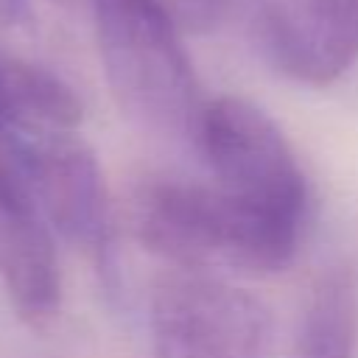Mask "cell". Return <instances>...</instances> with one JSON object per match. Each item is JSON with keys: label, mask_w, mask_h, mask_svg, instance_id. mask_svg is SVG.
I'll return each instance as SVG.
<instances>
[{"label": "cell", "mask_w": 358, "mask_h": 358, "mask_svg": "<svg viewBox=\"0 0 358 358\" xmlns=\"http://www.w3.org/2000/svg\"><path fill=\"white\" fill-rule=\"evenodd\" d=\"M0 280L28 324L42 327L59 316V255L53 229L36 204L0 201Z\"/></svg>", "instance_id": "7"}, {"label": "cell", "mask_w": 358, "mask_h": 358, "mask_svg": "<svg viewBox=\"0 0 358 358\" xmlns=\"http://www.w3.org/2000/svg\"><path fill=\"white\" fill-rule=\"evenodd\" d=\"M257 42L285 78L327 87L358 62V0H266Z\"/></svg>", "instance_id": "5"}, {"label": "cell", "mask_w": 358, "mask_h": 358, "mask_svg": "<svg viewBox=\"0 0 358 358\" xmlns=\"http://www.w3.org/2000/svg\"><path fill=\"white\" fill-rule=\"evenodd\" d=\"M182 31L204 34L218 25L224 14V0H157Z\"/></svg>", "instance_id": "9"}, {"label": "cell", "mask_w": 358, "mask_h": 358, "mask_svg": "<svg viewBox=\"0 0 358 358\" xmlns=\"http://www.w3.org/2000/svg\"><path fill=\"white\" fill-rule=\"evenodd\" d=\"M28 17V0H0V25H25Z\"/></svg>", "instance_id": "10"}, {"label": "cell", "mask_w": 358, "mask_h": 358, "mask_svg": "<svg viewBox=\"0 0 358 358\" xmlns=\"http://www.w3.org/2000/svg\"><path fill=\"white\" fill-rule=\"evenodd\" d=\"M34 196L50 229L103 263L112 235L106 185L81 137L56 129L34 134Z\"/></svg>", "instance_id": "6"}, {"label": "cell", "mask_w": 358, "mask_h": 358, "mask_svg": "<svg viewBox=\"0 0 358 358\" xmlns=\"http://www.w3.org/2000/svg\"><path fill=\"white\" fill-rule=\"evenodd\" d=\"M196 148L213 182L229 196L305 221L308 182L282 129L252 101L221 95L207 101Z\"/></svg>", "instance_id": "4"}, {"label": "cell", "mask_w": 358, "mask_h": 358, "mask_svg": "<svg viewBox=\"0 0 358 358\" xmlns=\"http://www.w3.org/2000/svg\"><path fill=\"white\" fill-rule=\"evenodd\" d=\"M302 224L241 201L215 182L151 179L131 199L137 241L173 263V268L207 271L227 266L249 274L282 271L299 249Z\"/></svg>", "instance_id": "1"}, {"label": "cell", "mask_w": 358, "mask_h": 358, "mask_svg": "<svg viewBox=\"0 0 358 358\" xmlns=\"http://www.w3.org/2000/svg\"><path fill=\"white\" fill-rule=\"evenodd\" d=\"M109 90L131 123L193 143L207 101L196 81L182 28L157 0H90Z\"/></svg>", "instance_id": "2"}, {"label": "cell", "mask_w": 358, "mask_h": 358, "mask_svg": "<svg viewBox=\"0 0 358 358\" xmlns=\"http://www.w3.org/2000/svg\"><path fill=\"white\" fill-rule=\"evenodd\" d=\"M268 341L271 313L252 291L196 268L157 280L148 358H266Z\"/></svg>", "instance_id": "3"}, {"label": "cell", "mask_w": 358, "mask_h": 358, "mask_svg": "<svg viewBox=\"0 0 358 358\" xmlns=\"http://www.w3.org/2000/svg\"><path fill=\"white\" fill-rule=\"evenodd\" d=\"M358 336V274L336 263L310 288L294 358H352Z\"/></svg>", "instance_id": "8"}]
</instances>
